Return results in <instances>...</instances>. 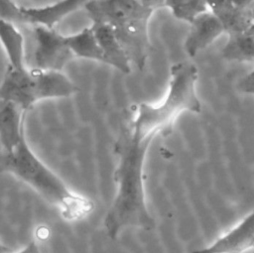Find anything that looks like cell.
I'll return each mask as SVG.
<instances>
[{
    "mask_svg": "<svg viewBox=\"0 0 254 253\" xmlns=\"http://www.w3.org/2000/svg\"><path fill=\"white\" fill-rule=\"evenodd\" d=\"M144 7L156 12L159 9L165 8V0H136Z\"/></svg>",
    "mask_w": 254,
    "mask_h": 253,
    "instance_id": "cell-18",
    "label": "cell"
},
{
    "mask_svg": "<svg viewBox=\"0 0 254 253\" xmlns=\"http://www.w3.org/2000/svg\"><path fill=\"white\" fill-rule=\"evenodd\" d=\"M92 0H60L43 7H24L13 0H0V19L23 25H43L54 28L69 14L84 8Z\"/></svg>",
    "mask_w": 254,
    "mask_h": 253,
    "instance_id": "cell-6",
    "label": "cell"
},
{
    "mask_svg": "<svg viewBox=\"0 0 254 253\" xmlns=\"http://www.w3.org/2000/svg\"><path fill=\"white\" fill-rule=\"evenodd\" d=\"M34 48L30 67L42 70L62 71L74 59L68 43V36L63 35L55 28L35 25L32 26Z\"/></svg>",
    "mask_w": 254,
    "mask_h": 253,
    "instance_id": "cell-7",
    "label": "cell"
},
{
    "mask_svg": "<svg viewBox=\"0 0 254 253\" xmlns=\"http://www.w3.org/2000/svg\"><path fill=\"white\" fill-rule=\"evenodd\" d=\"M235 6L244 9V10H249L251 5L254 3V0H230Z\"/></svg>",
    "mask_w": 254,
    "mask_h": 253,
    "instance_id": "cell-20",
    "label": "cell"
},
{
    "mask_svg": "<svg viewBox=\"0 0 254 253\" xmlns=\"http://www.w3.org/2000/svg\"><path fill=\"white\" fill-rule=\"evenodd\" d=\"M247 32L254 38V23H252L251 25H250V27L248 28V30H247Z\"/></svg>",
    "mask_w": 254,
    "mask_h": 253,
    "instance_id": "cell-23",
    "label": "cell"
},
{
    "mask_svg": "<svg viewBox=\"0 0 254 253\" xmlns=\"http://www.w3.org/2000/svg\"><path fill=\"white\" fill-rule=\"evenodd\" d=\"M67 36L69 47L74 58H81L104 63V57L91 26Z\"/></svg>",
    "mask_w": 254,
    "mask_h": 253,
    "instance_id": "cell-15",
    "label": "cell"
},
{
    "mask_svg": "<svg viewBox=\"0 0 254 253\" xmlns=\"http://www.w3.org/2000/svg\"><path fill=\"white\" fill-rule=\"evenodd\" d=\"M197 79L198 71L193 63H174L163 100L157 104L141 102L133 105L131 118L124 124L130 135L151 145L157 135L167 136L172 132L176 119L182 113H200L202 107L196 91Z\"/></svg>",
    "mask_w": 254,
    "mask_h": 253,
    "instance_id": "cell-2",
    "label": "cell"
},
{
    "mask_svg": "<svg viewBox=\"0 0 254 253\" xmlns=\"http://www.w3.org/2000/svg\"><path fill=\"white\" fill-rule=\"evenodd\" d=\"M238 89L243 93L254 96V68L240 78Z\"/></svg>",
    "mask_w": 254,
    "mask_h": 253,
    "instance_id": "cell-17",
    "label": "cell"
},
{
    "mask_svg": "<svg viewBox=\"0 0 254 253\" xmlns=\"http://www.w3.org/2000/svg\"><path fill=\"white\" fill-rule=\"evenodd\" d=\"M149 146L133 138L124 126L121 127L114 145L117 157L114 171L116 194L103 220L106 234L112 240L129 227L152 230L156 226L147 207L143 184L144 162Z\"/></svg>",
    "mask_w": 254,
    "mask_h": 253,
    "instance_id": "cell-1",
    "label": "cell"
},
{
    "mask_svg": "<svg viewBox=\"0 0 254 253\" xmlns=\"http://www.w3.org/2000/svg\"><path fill=\"white\" fill-rule=\"evenodd\" d=\"M26 113L15 103L0 100V143L3 152H11L25 137Z\"/></svg>",
    "mask_w": 254,
    "mask_h": 253,
    "instance_id": "cell-10",
    "label": "cell"
},
{
    "mask_svg": "<svg viewBox=\"0 0 254 253\" xmlns=\"http://www.w3.org/2000/svg\"><path fill=\"white\" fill-rule=\"evenodd\" d=\"M84 9L91 23H101L112 30L132 66L142 70L149 57V22L154 12L136 0H92Z\"/></svg>",
    "mask_w": 254,
    "mask_h": 253,
    "instance_id": "cell-4",
    "label": "cell"
},
{
    "mask_svg": "<svg viewBox=\"0 0 254 253\" xmlns=\"http://www.w3.org/2000/svg\"><path fill=\"white\" fill-rule=\"evenodd\" d=\"M190 25L184 48L186 53L191 58L208 48L215 42V40L225 33L219 20L209 11L194 18Z\"/></svg>",
    "mask_w": 254,
    "mask_h": 253,
    "instance_id": "cell-9",
    "label": "cell"
},
{
    "mask_svg": "<svg viewBox=\"0 0 254 253\" xmlns=\"http://www.w3.org/2000/svg\"><path fill=\"white\" fill-rule=\"evenodd\" d=\"M254 250V208L233 228L192 253H244Z\"/></svg>",
    "mask_w": 254,
    "mask_h": 253,
    "instance_id": "cell-8",
    "label": "cell"
},
{
    "mask_svg": "<svg viewBox=\"0 0 254 253\" xmlns=\"http://www.w3.org/2000/svg\"><path fill=\"white\" fill-rule=\"evenodd\" d=\"M0 174H10L56 206L66 221H79L94 209V202L71 190L32 151L24 137L11 152H0Z\"/></svg>",
    "mask_w": 254,
    "mask_h": 253,
    "instance_id": "cell-3",
    "label": "cell"
},
{
    "mask_svg": "<svg viewBox=\"0 0 254 253\" xmlns=\"http://www.w3.org/2000/svg\"><path fill=\"white\" fill-rule=\"evenodd\" d=\"M0 253H13V251L6 245L0 242Z\"/></svg>",
    "mask_w": 254,
    "mask_h": 253,
    "instance_id": "cell-21",
    "label": "cell"
},
{
    "mask_svg": "<svg viewBox=\"0 0 254 253\" xmlns=\"http://www.w3.org/2000/svg\"><path fill=\"white\" fill-rule=\"evenodd\" d=\"M249 15H250V18H251V21L252 23H254V3L251 5V7L249 8Z\"/></svg>",
    "mask_w": 254,
    "mask_h": 253,
    "instance_id": "cell-22",
    "label": "cell"
},
{
    "mask_svg": "<svg viewBox=\"0 0 254 253\" xmlns=\"http://www.w3.org/2000/svg\"><path fill=\"white\" fill-rule=\"evenodd\" d=\"M17 253H41V251L39 245L35 241H31Z\"/></svg>",
    "mask_w": 254,
    "mask_h": 253,
    "instance_id": "cell-19",
    "label": "cell"
},
{
    "mask_svg": "<svg viewBox=\"0 0 254 253\" xmlns=\"http://www.w3.org/2000/svg\"><path fill=\"white\" fill-rule=\"evenodd\" d=\"M221 54L229 62L254 63V38L247 31L229 34Z\"/></svg>",
    "mask_w": 254,
    "mask_h": 253,
    "instance_id": "cell-14",
    "label": "cell"
},
{
    "mask_svg": "<svg viewBox=\"0 0 254 253\" xmlns=\"http://www.w3.org/2000/svg\"><path fill=\"white\" fill-rule=\"evenodd\" d=\"M78 90L77 85L62 71L7 65L0 82V100L13 102L28 112L41 100L68 97Z\"/></svg>",
    "mask_w": 254,
    "mask_h": 253,
    "instance_id": "cell-5",
    "label": "cell"
},
{
    "mask_svg": "<svg viewBox=\"0 0 254 253\" xmlns=\"http://www.w3.org/2000/svg\"><path fill=\"white\" fill-rule=\"evenodd\" d=\"M91 28L104 57V63L116 68L122 73H130L132 63L112 30L101 23H92Z\"/></svg>",
    "mask_w": 254,
    "mask_h": 253,
    "instance_id": "cell-11",
    "label": "cell"
},
{
    "mask_svg": "<svg viewBox=\"0 0 254 253\" xmlns=\"http://www.w3.org/2000/svg\"><path fill=\"white\" fill-rule=\"evenodd\" d=\"M0 43L6 54L7 65H27L24 37L14 23L0 19Z\"/></svg>",
    "mask_w": 254,
    "mask_h": 253,
    "instance_id": "cell-13",
    "label": "cell"
},
{
    "mask_svg": "<svg viewBox=\"0 0 254 253\" xmlns=\"http://www.w3.org/2000/svg\"><path fill=\"white\" fill-rule=\"evenodd\" d=\"M165 7L169 8L177 19L189 24L208 11L207 0H165Z\"/></svg>",
    "mask_w": 254,
    "mask_h": 253,
    "instance_id": "cell-16",
    "label": "cell"
},
{
    "mask_svg": "<svg viewBox=\"0 0 254 253\" xmlns=\"http://www.w3.org/2000/svg\"><path fill=\"white\" fill-rule=\"evenodd\" d=\"M207 7L219 20L227 35L245 32L252 24L249 10L235 6L230 0H207Z\"/></svg>",
    "mask_w": 254,
    "mask_h": 253,
    "instance_id": "cell-12",
    "label": "cell"
}]
</instances>
